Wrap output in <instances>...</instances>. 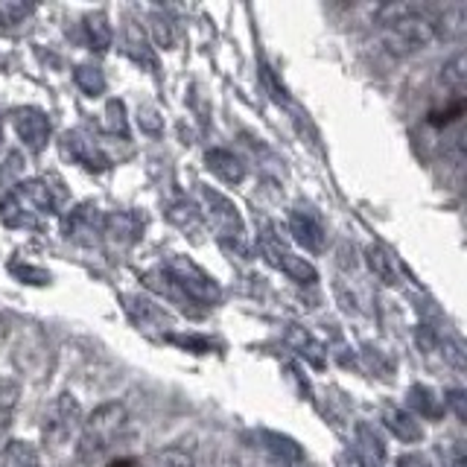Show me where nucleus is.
<instances>
[{"instance_id": "1", "label": "nucleus", "mask_w": 467, "mask_h": 467, "mask_svg": "<svg viewBox=\"0 0 467 467\" xmlns=\"http://www.w3.org/2000/svg\"><path fill=\"white\" fill-rule=\"evenodd\" d=\"M379 26H383V41L391 53L409 56L427 50L438 38L435 15L418 4H389L377 9Z\"/></svg>"}, {"instance_id": "2", "label": "nucleus", "mask_w": 467, "mask_h": 467, "mask_svg": "<svg viewBox=\"0 0 467 467\" xmlns=\"http://www.w3.org/2000/svg\"><path fill=\"white\" fill-rule=\"evenodd\" d=\"M56 211V202L50 193V184L38 179H29L15 184L0 202V219L9 228H41Z\"/></svg>"}, {"instance_id": "3", "label": "nucleus", "mask_w": 467, "mask_h": 467, "mask_svg": "<svg viewBox=\"0 0 467 467\" xmlns=\"http://www.w3.org/2000/svg\"><path fill=\"white\" fill-rule=\"evenodd\" d=\"M126 427V409L123 403H102L97 406L91 415L82 420L79 427V444H77V452L82 462H91L97 459L99 452H106L111 447V441L120 430Z\"/></svg>"}, {"instance_id": "4", "label": "nucleus", "mask_w": 467, "mask_h": 467, "mask_svg": "<svg viewBox=\"0 0 467 467\" xmlns=\"http://www.w3.org/2000/svg\"><path fill=\"white\" fill-rule=\"evenodd\" d=\"M164 275L170 277V284L179 289L182 296H187L190 301L208 304V306L223 301V289H219V284L199 266V263H193L184 254H172L164 263Z\"/></svg>"}, {"instance_id": "5", "label": "nucleus", "mask_w": 467, "mask_h": 467, "mask_svg": "<svg viewBox=\"0 0 467 467\" xmlns=\"http://www.w3.org/2000/svg\"><path fill=\"white\" fill-rule=\"evenodd\" d=\"M12 123H15V131H18V138L24 140V146L29 152H41L44 146L50 140V120L47 114L41 109H18L12 114Z\"/></svg>"}, {"instance_id": "6", "label": "nucleus", "mask_w": 467, "mask_h": 467, "mask_svg": "<svg viewBox=\"0 0 467 467\" xmlns=\"http://www.w3.org/2000/svg\"><path fill=\"white\" fill-rule=\"evenodd\" d=\"M79 427H82V412H79L77 398H73V394H62V398L56 400L47 423H44V438L65 441V438H70V432H77Z\"/></svg>"}, {"instance_id": "7", "label": "nucleus", "mask_w": 467, "mask_h": 467, "mask_svg": "<svg viewBox=\"0 0 467 467\" xmlns=\"http://www.w3.org/2000/svg\"><path fill=\"white\" fill-rule=\"evenodd\" d=\"M204 199H208V213L213 219V225L219 228V237L223 240H243V223H240V213L234 208V202L213 193V190H204Z\"/></svg>"}, {"instance_id": "8", "label": "nucleus", "mask_w": 467, "mask_h": 467, "mask_svg": "<svg viewBox=\"0 0 467 467\" xmlns=\"http://www.w3.org/2000/svg\"><path fill=\"white\" fill-rule=\"evenodd\" d=\"M260 245H263V252L269 254V260L275 263V266L281 269L284 275H289L296 284H316L318 281V272H316V266L310 260H304V257L286 252V248H281V245H272V243H260Z\"/></svg>"}, {"instance_id": "9", "label": "nucleus", "mask_w": 467, "mask_h": 467, "mask_svg": "<svg viewBox=\"0 0 467 467\" xmlns=\"http://www.w3.org/2000/svg\"><path fill=\"white\" fill-rule=\"evenodd\" d=\"M289 231L306 252H321L325 248V225L313 211H292L289 213Z\"/></svg>"}, {"instance_id": "10", "label": "nucleus", "mask_w": 467, "mask_h": 467, "mask_svg": "<svg viewBox=\"0 0 467 467\" xmlns=\"http://www.w3.org/2000/svg\"><path fill=\"white\" fill-rule=\"evenodd\" d=\"M65 150L70 152V158L77 161V164H82L88 170H106L109 167L106 152H102L91 138H85V131H67Z\"/></svg>"}, {"instance_id": "11", "label": "nucleus", "mask_w": 467, "mask_h": 467, "mask_svg": "<svg viewBox=\"0 0 467 467\" xmlns=\"http://www.w3.org/2000/svg\"><path fill=\"white\" fill-rule=\"evenodd\" d=\"M102 219H106V216H99L97 208H88V204H85V208H77L67 216L65 231H67L70 240L88 245V243L97 240V234H102Z\"/></svg>"}, {"instance_id": "12", "label": "nucleus", "mask_w": 467, "mask_h": 467, "mask_svg": "<svg viewBox=\"0 0 467 467\" xmlns=\"http://www.w3.org/2000/svg\"><path fill=\"white\" fill-rule=\"evenodd\" d=\"M204 161H208V170L225 184H240L245 179V164L231 150H211Z\"/></svg>"}, {"instance_id": "13", "label": "nucleus", "mask_w": 467, "mask_h": 467, "mask_svg": "<svg viewBox=\"0 0 467 467\" xmlns=\"http://www.w3.org/2000/svg\"><path fill=\"white\" fill-rule=\"evenodd\" d=\"M102 234H109L117 245H131L140 237V223L135 213H111L102 219Z\"/></svg>"}, {"instance_id": "14", "label": "nucleus", "mask_w": 467, "mask_h": 467, "mask_svg": "<svg viewBox=\"0 0 467 467\" xmlns=\"http://www.w3.org/2000/svg\"><path fill=\"white\" fill-rule=\"evenodd\" d=\"M383 420H386V427L400 438V441L406 444H418L420 438H423V427H420V420L415 415H409L403 412V409H386L383 412Z\"/></svg>"}, {"instance_id": "15", "label": "nucleus", "mask_w": 467, "mask_h": 467, "mask_svg": "<svg viewBox=\"0 0 467 467\" xmlns=\"http://www.w3.org/2000/svg\"><path fill=\"white\" fill-rule=\"evenodd\" d=\"M365 263H368V269H371L386 286L400 284L398 260H394L383 245H368V248H365Z\"/></svg>"}, {"instance_id": "16", "label": "nucleus", "mask_w": 467, "mask_h": 467, "mask_svg": "<svg viewBox=\"0 0 467 467\" xmlns=\"http://www.w3.org/2000/svg\"><path fill=\"white\" fill-rule=\"evenodd\" d=\"M357 452L362 456V464L365 467H377V464H383L386 459V447L383 441H379V435L368 427V423H359L357 427Z\"/></svg>"}, {"instance_id": "17", "label": "nucleus", "mask_w": 467, "mask_h": 467, "mask_svg": "<svg viewBox=\"0 0 467 467\" xmlns=\"http://www.w3.org/2000/svg\"><path fill=\"white\" fill-rule=\"evenodd\" d=\"M129 301V313L135 316V321L143 327V330H150V327H161V325H167L172 327V318L164 313V310H158L155 304H150L146 298H126Z\"/></svg>"}, {"instance_id": "18", "label": "nucleus", "mask_w": 467, "mask_h": 467, "mask_svg": "<svg viewBox=\"0 0 467 467\" xmlns=\"http://www.w3.org/2000/svg\"><path fill=\"white\" fill-rule=\"evenodd\" d=\"M0 467H41L38 450L29 441H9L0 456Z\"/></svg>"}, {"instance_id": "19", "label": "nucleus", "mask_w": 467, "mask_h": 467, "mask_svg": "<svg viewBox=\"0 0 467 467\" xmlns=\"http://www.w3.org/2000/svg\"><path fill=\"white\" fill-rule=\"evenodd\" d=\"M441 82H444L456 97L464 94V85H467V56H464V53H456V56H452L450 62L441 67Z\"/></svg>"}, {"instance_id": "20", "label": "nucleus", "mask_w": 467, "mask_h": 467, "mask_svg": "<svg viewBox=\"0 0 467 467\" xmlns=\"http://www.w3.org/2000/svg\"><path fill=\"white\" fill-rule=\"evenodd\" d=\"M143 467H196V462L182 447H164V450H155L152 456L143 462Z\"/></svg>"}, {"instance_id": "21", "label": "nucleus", "mask_w": 467, "mask_h": 467, "mask_svg": "<svg viewBox=\"0 0 467 467\" xmlns=\"http://www.w3.org/2000/svg\"><path fill=\"white\" fill-rule=\"evenodd\" d=\"M85 29H88V41H91L94 50H109L111 47V24H109V18L102 12L88 15Z\"/></svg>"}, {"instance_id": "22", "label": "nucleus", "mask_w": 467, "mask_h": 467, "mask_svg": "<svg viewBox=\"0 0 467 467\" xmlns=\"http://www.w3.org/2000/svg\"><path fill=\"white\" fill-rule=\"evenodd\" d=\"M73 79H77V85L88 97H99L106 91V73H102L97 65H79L73 70Z\"/></svg>"}, {"instance_id": "23", "label": "nucleus", "mask_w": 467, "mask_h": 467, "mask_svg": "<svg viewBox=\"0 0 467 467\" xmlns=\"http://www.w3.org/2000/svg\"><path fill=\"white\" fill-rule=\"evenodd\" d=\"M126 50L129 56L135 58L138 65H146V67H155V56L150 50V41L143 38V33L138 26H129L126 29Z\"/></svg>"}, {"instance_id": "24", "label": "nucleus", "mask_w": 467, "mask_h": 467, "mask_svg": "<svg viewBox=\"0 0 467 467\" xmlns=\"http://www.w3.org/2000/svg\"><path fill=\"white\" fill-rule=\"evenodd\" d=\"M409 403H412V409H418L420 418H438V415H441V403H438V398L427 386L409 389Z\"/></svg>"}, {"instance_id": "25", "label": "nucleus", "mask_w": 467, "mask_h": 467, "mask_svg": "<svg viewBox=\"0 0 467 467\" xmlns=\"http://www.w3.org/2000/svg\"><path fill=\"white\" fill-rule=\"evenodd\" d=\"M289 339H292V345L298 348V354H301V357H306V359H310L313 365H325V354H321V350H325V348H321V345H318V342L313 339L310 333L292 330V336H289Z\"/></svg>"}, {"instance_id": "26", "label": "nucleus", "mask_w": 467, "mask_h": 467, "mask_svg": "<svg viewBox=\"0 0 467 467\" xmlns=\"http://www.w3.org/2000/svg\"><path fill=\"white\" fill-rule=\"evenodd\" d=\"M266 441H272V444H269V450H272L275 456L281 459V462H301V459H304L301 447H298L296 441H289L286 435H275V432H266Z\"/></svg>"}, {"instance_id": "27", "label": "nucleus", "mask_w": 467, "mask_h": 467, "mask_svg": "<svg viewBox=\"0 0 467 467\" xmlns=\"http://www.w3.org/2000/svg\"><path fill=\"white\" fill-rule=\"evenodd\" d=\"M21 398V386L15 379H0V418H6Z\"/></svg>"}, {"instance_id": "28", "label": "nucleus", "mask_w": 467, "mask_h": 467, "mask_svg": "<svg viewBox=\"0 0 467 467\" xmlns=\"http://www.w3.org/2000/svg\"><path fill=\"white\" fill-rule=\"evenodd\" d=\"M106 114H109V129L114 131V135L126 138V135H129V123H126V109H123V102H120V99H109Z\"/></svg>"}, {"instance_id": "29", "label": "nucleus", "mask_w": 467, "mask_h": 467, "mask_svg": "<svg viewBox=\"0 0 467 467\" xmlns=\"http://www.w3.org/2000/svg\"><path fill=\"white\" fill-rule=\"evenodd\" d=\"M462 114H464V97H459V99L452 102L450 109H444V111H430V123H432V126H450L452 120H459Z\"/></svg>"}, {"instance_id": "30", "label": "nucleus", "mask_w": 467, "mask_h": 467, "mask_svg": "<svg viewBox=\"0 0 467 467\" xmlns=\"http://www.w3.org/2000/svg\"><path fill=\"white\" fill-rule=\"evenodd\" d=\"M152 26H155V41L161 47H172V26L164 12H152Z\"/></svg>"}, {"instance_id": "31", "label": "nucleus", "mask_w": 467, "mask_h": 467, "mask_svg": "<svg viewBox=\"0 0 467 467\" xmlns=\"http://www.w3.org/2000/svg\"><path fill=\"white\" fill-rule=\"evenodd\" d=\"M29 12H33V9L21 6V4H0V21H4V24H21Z\"/></svg>"}, {"instance_id": "32", "label": "nucleus", "mask_w": 467, "mask_h": 467, "mask_svg": "<svg viewBox=\"0 0 467 467\" xmlns=\"http://www.w3.org/2000/svg\"><path fill=\"white\" fill-rule=\"evenodd\" d=\"M444 400H447V406H452V412H456V418H459V420H467V409H464V391H459V389H456V391H450Z\"/></svg>"}, {"instance_id": "33", "label": "nucleus", "mask_w": 467, "mask_h": 467, "mask_svg": "<svg viewBox=\"0 0 467 467\" xmlns=\"http://www.w3.org/2000/svg\"><path fill=\"white\" fill-rule=\"evenodd\" d=\"M140 126H143L146 131H161L158 111H155V109H150V106H143V109H140Z\"/></svg>"}, {"instance_id": "34", "label": "nucleus", "mask_w": 467, "mask_h": 467, "mask_svg": "<svg viewBox=\"0 0 467 467\" xmlns=\"http://www.w3.org/2000/svg\"><path fill=\"white\" fill-rule=\"evenodd\" d=\"M447 464H450V467H464V447H462V444L452 447V452H450Z\"/></svg>"}, {"instance_id": "35", "label": "nucleus", "mask_w": 467, "mask_h": 467, "mask_svg": "<svg viewBox=\"0 0 467 467\" xmlns=\"http://www.w3.org/2000/svg\"><path fill=\"white\" fill-rule=\"evenodd\" d=\"M400 467H432L427 459H423V456H403L400 462H398Z\"/></svg>"}, {"instance_id": "36", "label": "nucleus", "mask_w": 467, "mask_h": 467, "mask_svg": "<svg viewBox=\"0 0 467 467\" xmlns=\"http://www.w3.org/2000/svg\"><path fill=\"white\" fill-rule=\"evenodd\" d=\"M109 467H138V462H135V459H117V462H111Z\"/></svg>"}, {"instance_id": "37", "label": "nucleus", "mask_w": 467, "mask_h": 467, "mask_svg": "<svg viewBox=\"0 0 467 467\" xmlns=\"http://www.w3.org/2000/svg\"><path fill=\"white\" fill-rule=\"evenodd\" d=\"M0 140H4V135H0Z\"/></svg>"}]
</instances>
